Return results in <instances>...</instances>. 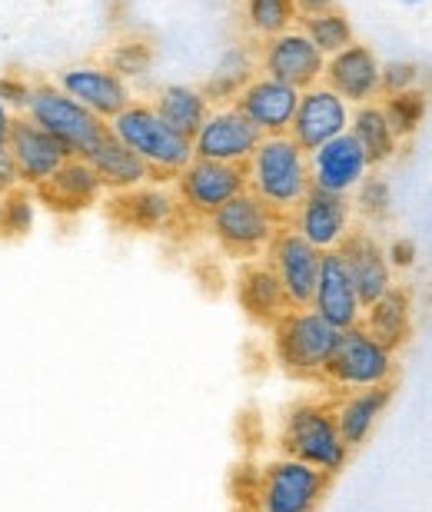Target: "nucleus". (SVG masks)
<instances>
[{
    "instance_id": "obj_1",
    "label": "nucleus",
    "mask_w": 432,
    "mask_h": 512,
    "mask_svg": "<svg viewBox=\"0 0 432 512\" xmlns=\"http://www.w3.org/2000/svg\"><path fill=\"white\" fill-rule=\"evenodd\" d=\"M246 173H250V190L266 207H273L280 213L286 223L300 210L306 193L313 190L310 153H306L290 133L263 137L250 163H246Z\"/></svg>"
},
{
    "instance_id": "obj_2",
    "label": "nucleus",
    "mask_w": 432,
    "mask_h": 512,
    "mask_svg": "<svg viewBox=\"0 0 432 512\" xmlns=\"http://www.w3.org/2000/svg\"><path fill=\"white\" fill-rule=\"evenodd\" d=\"M110 133L123 140L153 170V183L177 180L193 163V140L163 120L153 104H130L110 120Z\"/></svg>"
},
{
    "instance_id": "obj_3",
    "label": "nucleus",
    "mask_w": 432,
    "mask_h": 512,
    "mask_svg": "<svg viewBox=\"0 0 432 512\" xmlns=\"http://www.w3.org/2000/svg\"><path fill=\"white\" fill-rule=\"evenodd\" d=\"M280 446L286 456L323 469L329 476H336L353 453L343 433H339L333 399H300L296 406L286 409Z\"/></svg>"
},
{
    "instance_id": "obj_4",
    "label": "nucleus",
    "mask_w": 432,
    "mask_h": 512,
    "mask_svg": "<svg viewBox=\"0 0 432 512\" xmlns=\"http://www.w3.org/2000/svg\"><path fill=\"white\" fill-rule=\"evenodd\" d=\"M270 330H273L276 363H280L286 373L300 376V380H323V370L336 350L339 333H343L329 320H323L313 306L290 310L286 316H280Z\"/></svg>"
},
{
    "instance_id": "obj_5",
    "label": "nucleus",
    "mask_w": 432,
    "mask_h": 512,
    "mask_svg": "<svg viewBox=\"0 0 432 512\" xmlns=\"http://www.w3.org/2000/svg\"><path fill=\"white\" fill-rule=\"evenodd\" d=\"M27 117L44 127L47 133H54L70 150V157H87V153L110 133L107 120H100L94 110L77 104L74 97L64 94V90L54 84V80H34Z\"/></svg>"
},
{
    "instance_id": "obj_6",
    "label": "nucleus",
    "mask_w": 432,
    "mask_h": 512,
    "mask_svg": "<svg viewBox=\"0 0 432 512\" xmlns=\"http://www.w3.org/2000/svg\"><path fill=\"white\" fill-rule=\"evenodd\" d=\"M280 227H286V220L273 207H266L253 190H243L240 197L223 203L210 217V233L216 243L236 260H256L266 253Z\"/></svg>"
},
{
    "instance_id": "obj_7",
    "label": "nucleus",
    "mask_w": 432,
    "mask_h": 512,
    "mask_svg": "<svg viewBox=\"0 0 432 512\" xmlns=\"http://www.w3.org/2000/svg\"><path fill=\"white\" fill-rule=\"evenodd\" d=\"M396 380V353L386 350L383 343L373 340L363 326L339 333V343L329 356L323 383L339 389V393H353V389H373L389 386Z\"/></svg>"
},
{
    "instance_id": "obj_8",
    "label": "nucleus",
    "mask_w": 432,
    "mask_h": 512,
    "mask_svg": "<svg viewBox=\"0 0 432 512\" xmlns=\"http://www.w3.org/2000/svg\"><path fill=\"white\" fill-rule=\"evenodd\" d=\"M333 476L293 456L273 459L260 476L256 512H316L329 493Z\"/></svg>"
},
{
    "instance_id": "obj_9",
    "label": "nucleus",
    "mask_w": 432,
    "mask_h": 512,
    "mask_svg": "<svg viewBox=\"0 0 432 512\" xmlns=\"http://www.w3.org/2000/svg\"><path fill=\"white\" fill-rule=\"evenodd\" d=\"M243 190H250V173L240 163H216L193 157L190 167L177 177L180 210L203 220H210L223 203L240 197Z\"/></svg>"
},
{
    "instance_id": "obj_10",
    "label": "nucleus",
    "mask_w": 432,
    "mask_h": 512,
    "mask_svg": "<svg viewBox=\"0 0 432 512\" xmlns=\"http://www.w3.org/2000/svg\"><path fill=\"white\" fill-rule=\"evenodd\" d=\"M266 260H270L276 276H280L286 300H290L293 310H306V306H313L323 250H316L310 240H303L300 233L286 223V227H280V233L273 237L270 247H266Z\"/></svg>"
},
{
    "instance_id": "obj_11",
    "label": "nucleus",
    "mask_w": 432,
    "mask_h": 512,
    "mask_svg": "<svg viewBox=\"0 0 432 512\" xmlns=\"http://www.w3.org/2000/svg\"><path fill=\"white\" fill-rule=\"evenodd\" d=\"M263 143V130L250 124V117L236 107H220L207 117V124L193 137V157L216 163H240L246 167L256 147Z\"/></svg>"
},
{
    "instance_id": "obj_12",
    "label": "nucleus",
    "mask_w": 432,
    "mask_h": 512,
    "mask_svg": "<svg viewBox=\"0 0 432 512\" xmlns=\"http://www.w3.org/2000/svg\"><path fill=\"white\" fill-rule=\"evenodd\" d=\"M260 70L266 77L280 80V84L310 90L323 80L326 57L313 47V40L303 30H286V34H276L263 44Z\"/></svg>"
},
{
    "instance_id": "obj_13",
    "label": "nucleus",
    "mask_w": 432,
    "mask_h": 512,
    "mask_svg": "<svg viewBox=\"0 0 432 512\" xmlns=\"http://www.w3.org/2000/svg\"><path fill=\"white\" fill-rule=\"evenodd\" d=\"M7 147L17 160L20 183L30 190H37L40 183H44L47 177H54V173L70 160V150L64 147V143H60L54 133H47L40 124H34L27 114L14 117Z\"/></svg>"
},
{
    "instance_id": "obj_14",
    "label": "nucleus",
    "mask_w": 432,
    "mask_h": 512,
    "mask_svg": "<svg viewBox=\"0 0 432 512\" xmlns=\"http://www.w3.org/2000/svg\"><path fill=\"white\" fill-rule=\"evenodd\" d=\"M54 84L64 90V94L74 97L77 104H84L87 110H94V114L100 120H107V124L133 104L127 80L117 77L107 67H97V64L60 70Z\"/></svg>"
},
{
    "instance_id": "obj_15",
    "label": "nucleus",
    "mask_w": 432,
    "mask_h": 512,
    "mask_svg": "<svg viewBox=\"0 0 432 512\" xmlns=\"http://www.w3.org/2000/svg\"><path fill=\"white\" fill-rule=\"evenodd\" d=\"M346 130H349V107L343 97L320 84L303 90L300 107H296V117L290 124V137L300 143L306 153L320 150L323 143H329Z\"/></svg>"
},
{
    "instance_id": "obj_16",
    "label": "nucleus",
    "mask_w": 432,
    "mask_h": 512,
    "mask_svg": "<svg viewBox=\"0 0 432 512\" xmlns=\"http://www.w3.org/2000/svg\"><path fill=\"white\" fill-rule=\"evenodd\" d=\"M300 94L303 90L260 74L236 94L233 107L243 110L250 117V124L263 130V137H280V133H290L296 107H300Z\"/></svg>"
},
{
    "instance_id": "obj_17",
    "label": "nucleus",
    "mask_w": 432,
    "mask_h": 512,
    "mask_svg": "<svg viewBox=\"0 0 432 512\" xmlns=\"http://www.w3.org/2000/svg\"><path fill=\"white\" fill-rule=\"evenodd\" d=\"M369 170L373 167H369L366 150L359 147V140L349 130L310 153V173L316 190L343 193L346 197L349 190H356L369 177Z\"/></svg>"
},
{
    "instance_id": "obj_18",
    "label": "nucleus",
    "mask_w": 432,
    "mask_h": 512,
    "mask_svg": "<svg viewBox=\"0 0 432 512\" xmlns=\"http://www.w3.org/2000/svg\"><path fill=\"white\" fill-rule=\"evenodd\" d=\"M100 193H104V183H100L97 170L90 167V160L70 157L54 177H47L34 190V200L44 203L50 213L74 217V213H84V210L94 207V203L100 200Z\"/></svg>"
},
{
    "instance_id": "obj_19",
    "label": "nucleus",
    "mask_w": 432,
    "mask_h": 512,
    "mask_svg": "<svg viewBox=\"0 0 432 512\" xmlns=\"http://www.w3.org/2000/svg\"><path fill=\"white\" fill-rule=\"evenodd\" d=\"M339 256H343L349 280H353L359 303L373 306L379 296H386L393 290V266H389V256L379 243L369 237L366 230H349L346 240L339 243Z\"/></svg>"
},
{
    "instance_id": "obj_20",
    "label": "nucleus",
    "mask_w": 432,
    "mask_h": 512,
    "mask_svg": "<svg viewBox=\"0 0 432 512\" xmlns=\"http://www.w3.org/2000/svg\"><path fill=\"white\" fill-rule=\"evenodd\" d=\"M290 227L303 240H310L316 250H336L349 233V200L343 193L313 187L300 203V210L290 217Z\"/></svg>"
},
{
    "instance_id": "obj_21",
    "label": "nucleus",
    "mask_w": 432,
    "mask_h": 512,
    "mask_svg": "<svg viewBox=\"0 0 432 512\" xmlns=\"http://www.w3.org/2000/svg\"><path fill=\"white\" fill-rule=\"evenodd\" d=\"M313 310L336 326V330H353L363 323V303L339 250H326L320 263V280H316Z\"/></svg>"
},
{
    "instance_id": "obj_22",
    "label": "nucleus",
    "mask_w": 432,
    "mask_h": 512,
    "mask_svg": "<svg viewBox=\"0 0 432 512\" xmlns=\"http://www.w3.org/2000/svg\"><path fill=\"white\" fill-rule=\"evenodd\" d=\"M379 70L383 64L366 44H353L339 54L326 57L323 87L339 94L346 104H369L379 94Z\"/></svg>"
},
{
    "instance_id": "obj_23",
    "label": "nucleus",
    "mask_w": 432,
    "mask_h": 512,
    "mask_svg": "<svg viewBox=\"0 0 432 512\" xmlns=\"http://www.w3.org/2000/svg\"><path fill=\"white\" fill-rule=\"evenodd\" d=\"M107 210H110V220L120 223L123 230L153 233V230L170 227V223L177 220L180 200L173 197L170 190L153 187V183H143V187L113 193Z\"/></svg>"
},
{
    "instance_id": "obj_24",
    "label": "nucleus",
    "mask_w": 432,
    "mask_h": 512,
    "mask_svg": "<svg viewBox=\"0 0 432 512\" xmlns=\"http://www.w3.org/2000/svg\"><path fill=\"white\" fill-rule=\"evenodd\" d=\"M236 300H240L243 313L260 326H273L293 310L270 260H250L243 266L236 276Z\"/></svg>"
},
{
    "instance_id": "obj_25",
    "label": "nucleus",
    "mask_w": 432,
    "mask_h": 512,
    "mask_svg": "<svg viewBox=\"0 0 432 512\" xmlns=\"http://www.w3.org/2000/svg\"><path fill=\"white\" fill-rule=\"evenodd\" d=\"M389 399H393V383L373 386V389H353V393H339V399H333L339 433H343L349 449H359L373 436L379 416L386 413Z\"/></svg>"
},
{
    "instance_id": "obj_26",
    "label": "nucleus",
    "mask_w": 432,
    "mask_h": 512,
    "mask_svg": "<svg viewBox=\"0 0 432 512\" xmlns=\"http://www.w3.org/2000/svg\"><path fill=\"white\" fill-rule=\"evenodd\" d=\"M84 160H90V167L97 170L100 183H104V190L110 193H123V190L143 187V183H153V170L127 147V143L113 137V133H107Z\"/></svg>"
},
{
    "instance_id": "obj_27",
    "label": "nucleus",
    "mask_w": 432,
    "mask_h": 512,
    "mask_svg": "<svg viewBox=\"0 0 432 512\" xmlns=\"http://www.w3.org/2000/svg\"><path fill=\"white\" fill-rule=\"evenodd\" d=\"M363 316L366 320L359 326L393 353L403 350L409 336H413V300H409L403 286H393L386 296H379L373 306H366Z\"/></svg>"
},
{
    "instance_id": "obj_28",
    "label": "nucleus",
    "mask_w": 432,
    "mask_h": 512,
    "mask_svg": "<svg viewBox=\"0 0 432 512\" xmlns=\"http://www.w3.org/2000/svg\"><path fill=\"white\" fill-rule=\"evenodd\" d=\"M153 110H157L173 130H180L183 137L193 140L210 117V100L200 87L170 84V87L160 90L157 100H153Z\"/></svg>"
},
{
    "instance_id": "obj_29",
    "label": "nucleus",
    "mask_w": 432,
    "mask_h": 512,
    "mask_svg": "<svg viewBox=\"0 0 432 512\" xmlns=\"http://www.w3.org/2000/svg\"><path fill=\"white\" fill-rule=\"evenodd\" d=\"M349 133H353V137L359 140V147L366 150L369 167L386 163L399 147L396 133H393V127H389V120H386L379 104H359L356 114L349 117Z\"/></svg>"
},
{
    "instance_id": "obj_30",
    "label": "nucleus",
    "mask_w": 432,
    "mask_h": 512,
    "mask_svg": "<svg viewBox=\"0 0 432 512\" xmlns=\"http://www.w3.org/2000/svg\"><path fill=\"white\" fill-rule=\"evenodd\" d=\"M300 30L313 40V47L320 50L323 57H333L339 50L356 44L353 24H349V17L339 7L326 10V14H316V17H300Z\"/></svg>"
},
{
    "instance_id": "obj_31",
    "label": "nucleus",
    "mask_w": 432,
    "mask_h": 512,
    "mask_svg": "<svg viewBox=\"0 0 432 512\" xmlns=\"http://www.w3.org/2000/svg\"><path fill=\"white\" fill-rule=\"evenodd\" d=\"M383 114L389 120V127H393L396 140H406L413 137V133L419 130V124L426 120V107H429V97L423 94V90H403V94H389L383 104Z\"/></svg>"
},
{
    "instance_id": "obj_32",
    "label": "nucleus",
    "mask_w": 432,
    "mask_h": 512,
    "mask_svg": "<svg viewBox=\"0 0 432 512\" xmlns=\"http://www.w3.org/2000/svg\"><path fill=\"white\" fill-rule=\"evenodd\" d=\"M256 74H253V64L246 60L243 50H230V54L223 57V64L213 70V77L207 80V87H200L207 100H236V94L250 84Z\"/></svg>"
},
{
    "instance_id": "obj_33",
    "label": "nucleus",
    "mask_w": 432,
    "mask_h": 512,
    "mask_svg": "<svg viewBox=\"0 0 432 512\" xmlns=\"http://www.w3.org/2000/svg\"><path fill=\"white\" fill-rule=\"evenodd\" d=\"M34 190L17 187L0 197V240H20L34 227Z\"/></svg>"
},
{
    "instance_id": "obj_34",
    "label": "nucleus",
    "mask_w": 432,
    "mask_h": 512,
    "mask_svg": "<svg viewBox=\"0 0 432 512\" xmlns=\"http://www.w3.org/2000/svg\"><path fill=\"white\" fill-rule=\"evenodd\" d=\"M246 20L260 37H276L293 30L296 24V4L293 0H246Z\"/></svg>"
},
{
    "instance_id": "obj_35",
    "label": "nucleus",
    "mask_w": 432,
    "mask_h": 512,
    "mask_svg": "<svg viewBox=\"0 0 432 512\" xmlns=\"http://www.w3.org/2000/svg\"><path fill=\"white\" fill-rule=\"evenodd\" d=\"M153 60V44L150 40H120L117 47L107 54V70H113L117 77H140L147 74Z\"/></svg>"
},
{
    "instance_id": "obj_36",
    "label": "nucleus",
    "mask_w": 432,
    "mask_h": 512,
    "mask_svg": "<svg viewBox=\"0 0 432 512\" xmlns=\"http://www.w3.org/2000/svg\"><path fill=\"white\" fill-rule=\"evenodd\" d=\"M389 203H393V197H389V183L383 177H373V173H369V177L359 183V210H363L369 220H386Z\"/></svg>"
},
{
    "instance_id": "obj_37",
    "label": "nucleus",
    "mask_w": 432,
    "mask_h": 512,
    "mask_svg": "<svg viewBox=\"0 0 432 512\" xmlns=\"http://www.w3.org/2000/svg\"><path fill=\"white\" fill-rule=\"evenodd\" d=\"M30 90H34V80L24 77V74H7V77H0V100H4V104L10 107V114H14V117L27 114Z\"/></svg>"
},
{
    "instance_id": "obj_38",
    "label": "nucleus",
    "mask_w": 432,
    "mask_h": 512,
    "mask_svg": "<svg viewBox=\"0 0 432 512\" xmlns=\"http://www.w3.org/2000/svg\"><path fill=\"white\" fill-rule=\"evenodd\" d=\"M419 80V67L416 64H386L379 70V94H403V90H413Z\"/></svg>"
},
{
    "instance_id": "obj_39",
    "label": "nucleus",
    "mask_w": 432,
    "mask_h": 512,
    "mask_svg": "<svg viewBox=\"0 0 432 512\" xmlns=\"http://www.w3.org/2000/svg\"><path fill=\"white\" fill-rule=\"evenodd\" d=\"M17 187H24V183H20V170H17L14 153H10V147L4 143V147H0V197L10 190H17Z\"/></svg>"
},
{
    "instance_id": "obj_40",
    "label": "nucleus",
    "mask_w": 432,
    "mask_h": 512,
    "mask_svg": "<svg viewBox=\"0 0 432 512\" xmlns=\"http://www.w3.org/2000/svg\"><path fill=\"white\" fill-rule=\"evenodd\" d=\"M389 266H413L416 260V247L409 240H393V247L386 250Z\"/></svg>"
},
{
    "instance_id": "obj_41",
    "label": "nucleus",
    "mask_w": 432,
    "mask_h": 512,
    "mask_svg": "<svg viewBox=\"0 0 432 512\" xmlns=\"http://www.w3.org/2000/svg\"><path fill=\"white\" fill-rule=\"evenodd\" d=\"M293 4H296V20H300V17L326 14V10H333V7H336L333 0H293Z\"/></svg>"
},
{
    "instance_id": "obj_42",
    "label": "nucleus",
    "mask_w": 432,
    "mask_h": 512,
    "mask_svg": "<svg viewBox=\"0 0 432 512\" xmlns=\"http://www.w3.org/2000/svg\"><path fill=\"white\" fill-rule=\"evenodd\" d=\"M10 127H14V114H10V107L0 100V147L10 140Z\"/></svg>"
},
{
    "instance_id": "obj_43",
    "label": "nucleus",
    "mask_w": 432,
    "mask_h": 512,
    "mask_svg": "<svg viewBox=\"0 0 432 512\" xmlns=\"http://www.w3.org/2000/svg\"><path fill=\"white\" fill-rule=\"evenodd\" d=\"M403 4H423V0H403Z\"/></svg>"
},
{
    "instance_id": "obj_44",
    "label": "nucleus",
    "mask_w": 432,
    "mask_h": 512,
    "mask_svg": "<svg viewBox=\"0 0 432 512\" xmlns=\"http://www.w3.org/2000/svg\"><path fill=\"white\" fill-rule=\"evenodd\" d=\"M233 512H256V509H246V506H243V509H233Z\"/></svg>"
}]
</instances>
